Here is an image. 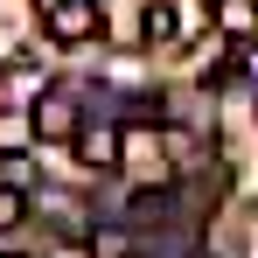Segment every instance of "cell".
Segmentation results:
<instances>
[{
    "instance_id": "7a4b0ae2",
    "label": "cell",
    "mask_w": 258,
    "mask_h": 258,
    "mask_svg": "<svg viewBox=\"0 0 258 258\" xmlns=\"http://www.w3.org/2000/svg\"><path fill=\"white\" fill-rule=\"evenodd\" d=\"M35 14H42V35L56 49H77V42H91V35L105 28L98 0H35Z\"/></svg>"
},
{
    "instance_id": "9c48e42d",
    "label": "cell",
    "mask_w": 258,
    "mask_h": 258,
    "mask_svg": "<svg viewBox=\"0 0 258 258\" xmlns=\"http://www.w3.org/2000/svg\"><path fill=\"white\" fill-rule=\"evenodd\" d=\"M237 63H244V77H258V42H237Z\"/></svg>"
},
{
    "instance_id": "ba28073f",
    "label": "cell",
    "mask_w": 258,
    "mask_h": 258,
    "mask_svg": "<svg viewBox=\"0 0 258 258\" xmlns=\"http://www.w3.org/2000/svg\"><path fill=\"white\" fill-rule=\"evenodd\" d=\"M0 181H14V188H35V161H28V154H0Z\"/></svg>"
},
{
    "instance_id": "5b68a950",
    "label": "cell",
    "mask_w": 258,
    "mask_h": 258,
    "mask_svg": "<svg viewBox=\"0 0 258 258\" xmlns=\"http://www.w3.org/2000/svg\"><path fill=\"white\" fill-rule=\"evenodd\" d=\"M140 35H147V42H174V35H181V7H174V0H147Z\"/></svg>"
},
{
    "instance_id": "8992f818",
    "label": "cell",
    "mask_w": 258,
    "mask_h": 258,
    "mask_svg": "<svg viewBox=\"0 0 258 258\" xmlns=\"http://www.w3.org/2000/svg\"><path fill=\"white\" fill-rule=\"evenodd\" d=\"M91 258H133V223L119 230V223H98L91 230Z\"/></svg>"
},
{
    "instance_id": "30bf717a",
    "label": "cell",
    "mask_w": 258,
    "mask_h": 258,
    "mask_svg": "<svg viewBox=\"0 0 258 258\" xmlns=\"http://www.w3.org/2000/svg\"><path fill=\"white\" fill-rule=\"evenodd\" d=\"M0 112H7V70H0Z\"/></svg>"
},
{
    "instance_id": "3957f363",
    "label": "cell",
    "mask_w": 258,
    "mask_h": 258,
    "mask_svg": "<svg viewBox=\"0 0 258 258\" xmlns=\"http://www.w3.org/2000/svg\"><path fill=\"white\" fill-rule=\"evenodd\" d=\"M70 147H77V161H84V168H119V161H126V140H119V133L112 126H84L77 133V140H70Z\"/></svg>"
},
{
    "instance_id": "52a82bcc",
    "label": "cell",
    "mask_w": 258,
    "mask_h": 258,
    "mask_svg": "<svg viewBox=\"0 0 258 258\" xmlns=\"http://www.w3.org/2000/svg\"><path fill=\"white\" fill-rule=\"evenodd\" d=\"M28 223V188H14V181H0V237H14Z\"/></svg>"
},
{
    "instance_id": "6da1fadb",
    "label": "cell",
    "mask_w": 258,
    "mask_h": 258,
    "mask_svg": "<svg viewBox=\"0 0 258 258\" xmlns=\"http://www.w3.org/2000/svg\"><path fill=\"white\" fill-rule=\"evenodd\" d=\"M28 133H35L42 147H70V140L84 133V98L70 84H42V98L28 105Z\"/></svg>"
},
{
    "instance_id": "277c9868",
    "label": "cell",
    "mask_w": 258,
    "mask_h": 258,
    "mask_svg": "<svg viewBox=\"0 0 258 258\" xmlns=\"http://www.w3.org/2000/svg\"><path fill=\"white\" fill-rule=\"evenodd\" d=\"M216 28L230 42H258V0H216Z\"/></svg>"
}]
</instances>
